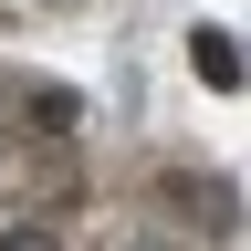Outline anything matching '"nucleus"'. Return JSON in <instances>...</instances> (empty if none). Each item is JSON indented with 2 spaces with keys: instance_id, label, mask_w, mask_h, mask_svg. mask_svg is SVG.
Returning <instances> with one entry per match:
<instances>
[{
  "instance_id": "2",
  "label": "nucleus",
  "mask_w": 251,
  "mask_h": 251,
  "mask_svg": "<svg viewBox=\"0 0 251 251\" xmlns=\"http://www.w3.org/2000/svg\"><path fill=\"white\" fill-rule=\"evenodd\" d=\"M0 251H63L52 230H31V220H21V230H0Z\"/></svg>"
},
{
  "instance_id": "1",
  "label": "nucleus",
  "mask_w": 251,
  "mask_h": 251,
  "mask_svg": "<svg viewBox=\"0 0 251 251\" xmlns=\"http://www.w3.org/2000/svg\"><path fill=\"white\" fill-rule=\"evenodd\" d=\"M188 63H199V84L241 94V52H230V31H188Z\"/></svg>"
}]
</instances>
